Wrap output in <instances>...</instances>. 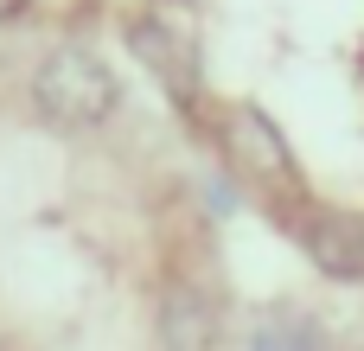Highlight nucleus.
I'll return each instance as SVG.
<instances>
[{"mask_svg": "<svg viewBox=\"0 0 364 351\" xmlns=\"http://www.w3.org/2000/svg\"><path fill=\"white\" fill-rule=\"evenodd\" d=\"M218 141V160H224V179H237L243 192H256L269 211H307V173L288 147V134L275 128V115H262L256 102H230L211 128ZM288 217V224H294Z\"/></svg>", "mask_w": 364, "mask_h": 351, "instance_id": "obj_1", "label": "nucleus"}, {"mask_svg": "<svg viewBox=\"0 0 364 351\" xmlns=\"http://www.w3.org/2000/svg\"><path fill=\"white\" fill-rule=\"evenodd\" d=\"M32 109L58 134H96L122 109V83L90 45H51L32 70Z\"/></svg>", "mask_w": 364, "mask_h": 351, "instance_id": "obj_2", "label": "nucleus"}, {"mask_svg": "<svg viewBox=\"0 0 364 351\" xmlns=\"http://www.w3.org/2000/svg\"><path fill=\"white\" fill-rule=\"evenodd\" d=\"M128 51L147 64V77H154L179 109H198L205 70H198V38H192V26H179V19H166V13H141V19H128Z\"/></svg>", "mask_w": 364, "mask_h": 351, "instance_id": "obj_3", "label": "nucleus"}, {"mask_svg": "<svg viewBox=\"0 0 364 351\" xmlns=\"http://www.w3.org/2000/svg\"><path fill=\"white\" fill-rule=\"evenodd\" d=\"M294 249L307 256V269H320L326 281H364V217L339 205H307L294 224Z\"/></svg>", "mask_w": 364, "mask_h": 351, "instance_id": "obj_4", "label": "nucleus"}, {"mask_svg": "<svg viewBox=\"0 0 364 351\" xmlns=\"http://www.w3.org/2000/svg\"><path fill=\"white\" fill-rule=\"evenodd\" d=\"M166 351H218L224 339V313L218 301L192 281V275H166L160 281V320H154Z\"/></svg>", "mask_w": 364, "mask_h": 351, "instance_id": "obj_5", "label": "nucleus"}, {"mask_svg": "<svg viewBox=\"0 0 364 351\" xmlns=\"http://www.w3.org/2000/svg\"><path fill=\"white\" fill-rule=\"evenodd\" d=\"M250 351H333V333L307 307H275L250 326Z\"/></svg>", "mask_w": 364, "mask_h": 351, "instance_id": "obj_6", "label": "nucleus"}, {"mask_svg": "<svg viewBox=\"0 0 364 351\" xmlns=\"http://www.w3.org/2000/svg\"><path fill=\"white\" fill-rule=\"evenodd\" d=\"M26 6H32V0H0V19H19Z\"/></svg>", "mask_w": 364, "mask_h": 351, "instance_id": "obj_7", "label": "nucleus"}]
</instances>
